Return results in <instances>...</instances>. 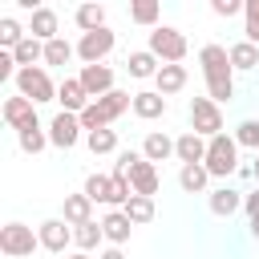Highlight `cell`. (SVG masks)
Wrapping results in <instances>:
<instances>
[{
	"mask_svg": "<svg viewBox=\"0 0 259 259\" xmlns=\"http://www.w3.org/2000/svg\"><path fill=\"white\" fill-rule=\"evenodd\" d=\"M251 239L259 243V219H251Z\"/></svg>",
	"mask_w": 259,
	"mask_h": 259,
	"instance_id": "cell-42",
	"label": "cell"
},
{
	"mask_svg": "<svg viewBox=\"0 0 259 259\" xmlns=\"http://www.w3.org/2000/svg\"><path fill=\"white\" fill-rule=\"evenodd\" d=\"M73 20H77V28H81V32H97V28H109V24H105V8H101V4H77Z\"/></svg>",
	"mask_w": 259,
	"mask_h": 259,
	"instance_id": "cell-27",
	"label": "cell"
},
{
	"mask_svg": "<svg viewBox=\"0 0 259 259\" xmlns=\"http://www.w3.org/2000/svg\"><path fill=\"white\" fill-rule=\"evenodd\" d=\"M24 36H28V28H24L16 16H0V49H4V53H12Z\"/></svg>",
	"mask_w": 259,
	"mask_h": 259,
	"instance_id": "cell-30",
	"label": "cell"
},
{
	"mask_svg": "<svg viewBox=\"0 0 259 259\" xmlns=\"http://www.w3.org/2000/svg\"><path fill=\"white\" fill-rule=\"evenodd\" d=\"M130 186H134V194L154 198V194H158V166L146 162V158H138V162L130 166Z\"/></svg>",
	"mask_w": 259,
	"mask_h": 259,
	"instance_id": "cell-17",
	"label": "cell"
},
{
	"mask_svg": "<svg viewBox=\"0 0 259 259\" xmlns=\"http://www.w3.org/2000/svg\"><path fill=\"white\" fill-rule=\"evenodd\" d=\"M73 57H77V45H69L65 36H57V40L45 45V65H69Z\"/></svg>",
	"mask_w": 259,
	"mask_h": 259,
	"instance_id": "cell-32",
	"label": "cell"
},
{
	"mask_svg": "<svg viewBox=\"0 0 259 259\" xmlns=\"http://www.w3.org/2000/svg\"><path fill=\"white\" fill-rule=\"evenodd\" d=\"M57 28H61L57 12H53V8H45V4H36V8H32V20H28V36H36V40H45V45H49V40H57V36H61Z\"/></svg>",
	"mask_w": 259,
	"mask_h": 259,
	"instance_id": "cell-15",
	"label": "cell"
},
{
	"mask_svg": "<svg viewBox=\"0 0 259 259\" xmlns=\"http://www.w3.org/2000/svg\"><path fill=\"white\" fill-rule=\"evenodd\" d=\"M154 89H158L162 97L182 93V89H186V65H162L158 77H154Z\"/></svg>",
	"mask_w": 259,
	"mask_h": 259,
	"instance_id": "cell-23",
	"label": "cell"
},
{
	"mask_svg": "<svg viewBox=\"0 0 259 259\" xmlns=\"http://www.w3.org/2000/svg\"><path fill=\"white\" fill-rule=\"evenodd\" d=\"M235 174H239V178H243V182H251V178H255V166H247V162H243V166H239V170H235Z\"/></svg>",
	"mask_w": 259,
	"mask_h": 259,
	"instance_id": "cell-40",
	"label": "cell"
},
{
	"mask_svg": "<svg viewBox=\"0 0 259 259\" xmlns=\"http://www.w3.org/2000/svg\"><path fill=\"white\" fill-rule=\"evenodd\" d=\"M158 16H162V8H158V0H134L130 4V20L134 24H142V28H158Z\"/></svg>",
	"mask_w": 259,
	"mask_h": 259,
	"instance_id": "cell-29",
	"label": "cell"
},
{
	"mask_svg": "<svg viewBox=\"0 0 259 259\" xmlns=\"http://www.w3.org/2000/svg\"><path fill=\"white\" fill-rule=\"evenodd\" d=\"M85 146L89 154H117V130H93L85 134Z\"/></svg>",
	"mask_w": 259,
	"mask_h": 259,
	"instance_id": "cell-34",
	"label": "cell"
},
{
	"mask_svg": "<svg viewBox=\"0 0 259 259\" xmlns=\"http://www.w3.org/2000/svg\"><path fill=\"white\" fill-rule=\"evenodd\" d=\"M142 158L146 162H166V158H174V138L170 134H162V130H150L146 138H142Z\"/></svg>",
	"mask_w": 259,
	"mask_h": 259,
	"instance_id": "cell-20",
	"label": "cell"
},
{
	"mask_svg": "<svg viewBox=\"0 0 259 259\" xmlns=\"http://www.w3.org/2000/svg\"><path fill=\"white\" fill-rule=\"evenodd\" d=\"M243 16H259V0H243Z\"/></svg>",
	"mask_w": 259,
	"mask_h": 259,
	"instance_id": "cell-41",
	"label": "cell"
},
{
	"mask_svg": "<svg viewBox=\"0 0 259 259\" xmlns=\"http://www.w3.org/2000/svg\"><path fill=\"white\" fill-rule=\"evenodd\" d=\"M243 210H247V223L259 219V186H255L251 194H243Z\"/></svg>",
	"mask_w": 259,
	"mask_h": 259,
	"instance_id": "cell-38",
	"label": "cell"
},
{
	"mask_svg": "<svg viewBox=\"0 0 259 259\" xmlns=\"http://www.w3.org/2000/svg\"><path fill=\"white\" fill-rule=\"evenodd\" d=\"M255 182H259V154H255Z\"/></svg>",
	"mask_w": 259,
	"mask_h": 259,
	"instance_id": "cell-44",
	"label": "cell"
},
{
	"mask_svg": "<svg viewBox=\"0 0 259 259\" xmlns=\"http://www.w3.org/2000/svg\"><path fill=\"white\" fill-rule=\"evenodd\" d=\"M0 113H4V125H8V130H16V134L40 121V117H36V105H32L28 97H20V93H12V97L4 101V109H0Z\"/></svg>",
	"mask_w": 259,
	"mask_h": 259,
	"instance_id": "cell-10",
	"label": "cell"
},
{
	"mask_svg": "<svg viewBox=\"0 0 259 259\" xmlns=\"http://www.w3.org/2000/svg\"><path fill=\"white\" fill-rule=\"evenodd\" d=\"M174 158H178L182 166H194V162H206V138H198L194 130H186V134H178V138H174Z\"/></svg>",
	"mask_w": 259,
	"mask_h": 259,
	"instance_id": "cell-14",
	"label": "cell"
},
{
	"mask_svg": "<svg viewBox=\"0 0 259 259\" xmlns=\"http://www.w3.org/2000/svg\"><path fill=\"white\" fill-rule=\"evenodd\" d=\"M16 142H20V150H24V154H40V150L49 146V130H40V121H36V125L20 130V134H16Z\"/></svg>",
	"mask_w": 259,
	"mask_h": 259,
	"instance_id": "cell-33",
	"label": "cell"
},
{
	"mask_svg": "<svg viewBox=\"0 0 259 259\" xmlns=\"http://www.w3.org/2000/svg\"><path fill=\"white\" fill-rule=\"evenodd\" d=\"M125 109H134V93L113 89V93H105V97L89 101V109L81 113V130H85V134H93V130H109Z\"/></svg>",
	"mask_w": 259,
	"mask_h": 259,
	"instance_id": "cell-2",
	"label": "cell"
},
{
	"mask_svg": "<svg viewBox=\"0 0 259 259\" xmlns=\"http://www.w3.org/2000/svg\"><path fill=\"white\" fill-rule=\"evenodd\" d=\"M69 259H93V255H85V251H77V255H69Z\"/></svg>",
	"mask_w": 259,
	"mask_h": 259,
	"instance_id": "cell-43",
	"label": "cell"
},
{
	"mask_svg": "<svg viewBox=\"0 0 259 259\" xmlns=\"http://www.w3.org/2000/svg\"><path fill=\"white\" fill-rule=\"evenodd\" d=\"M101 231H105V243H109V247H125V243H130V231H134V223L125 219V210H105V219H101Z\"/></svg>",
	"mask_w": 259,
	"mask_h": 259,
	"instance_id": "cell-21",
	"label": "cell"
},
{
	"mask_svg": "<svg viewBox=\"0 0 259 259\" xmlns=\"http://www.w3.org/2000/svg\"><path fill=\"white\" fill-rule=\"evenodd\" d=\"M97 259H125V251H121V247H101Z\"/></svg>",
	"mask_w": 259,
	"mask_h": 259,
	"instance_id": "cell-39",
	"label": "cell"
},
{
	"mask_svg": "<svg viewBox=\"0 0 259 259\" xmlns=\"http://www.w3.org/2000/svg\"><path fill=\"white\" fill-rule=\"evenodd\" d=\"M81 194H89L101 206H113V174H89L85 186H81Z\"/></svg>",
	"mask_w": 259,
	"mask_h": 259,
	"instance_id": "cell-26",
	"label": "cell"
},
{
	"mask_svg": "<svg viewBox=\"0 0 259 259\" xmlns=\"http://www.w3.org/2000/svg\"><path fill=\"white\" fill-rule=\"evenodd\" d=\"M206 206H210V214L231 219L235 210H243V190H235V186H219V190L206 194Z\"/></svg>",
	"mask_w": 259,
	"mask_h": 259,
	"instance_id": "cell-18",
	"label": "cell"
},
{
	"mask_svg": "<svg viewBox=\"0 0 259 259\" xmlns=\"http://www.w3.org/2000/svg\"><path fill=\"white\" fill-rule=\"evenodd\" d=\"M101 243H105V231H101V223H97V219H93V223H85V227H73V247H77V251L93 255V251H101Z\"/></svg>",
	"mask_w": 259,
	"mask_h": 259,
	"instance_id": "cell-24",
	"label": "cell"
},
{
	"mask_svg": "<svg viewBox=\"0 0 259 259\" xmlns=\"http://www.w3.org/2000/svg\"><path fill=\"white\" fill-rule=\"evenodd\" d=\"M121 210H125V219H130L134 227H142V223H150V219H154V198H146V194H134V198L121 206Z\"/></svg>",
	"mask_w": 259,
	"mask_h": 259,
	"instance_id": "cell-31",
	"label": "cell"
},
{
	"mask_svg": "<svg viewBox=\"0 0 259 259\" xmlns=\"http://www.w3.org/2000/svg\"><path fill=\"white\" fill-rule=\"evenodd\" d=\"M190 130L198 138H219L223 134V105H214L210 97H194L190 101Z\"/></svg>",
	"mask_w": 259,
	"mask_h": 259,
	"instance_id": "cell-7",
	"label": "cell"
},
{
	"mask_svg": "<svg viewBox=\"0 0 259 259\" xmlns=\"http://www.w3.org/2000/svg\"><path fill=\"white\" fill-rule=\"evenodd\" d=\"M77 81L85 85V93H89L93 101L117 89V85H113V69H109V65H81V73H77Z\"/></svg>",
	"mask_w": 259,
	"mask_h": 259,
	"instance_id": "cell-12",
	"label": "cell"
},
{
	"mask_svg": "<svg viewBox=\"0 0 259 259\" xmlns=\"http://www.w3.org/2000/svg\"><path fill=\"white\" fill-rule=\"evenodd\" d=\"M36 247H40V235H36L32 227H24V223H4V227H0V255H8V259H28Z\"/></svg>",
	"mask_w": 259,
	"mask_h": 259,
	"instance_id": "cell-6",
	"label": "cell"
},
{
	"mask_svg": "<svg viewBox=\"0 0 259 259\" xmlns=\"http://www.w3.org/2000/svg\"><path fill=\"white\" fill-rule=\"evenodd\" d=\"M231 65H235V73H251V69L259 65V45L235 40V45H231Z\"/></svg>",
	"mask_w": 259,
	"mask_h": 259,
	"instance_id": "cell-28",
	"label": "cell"
},
{
	"mask_svg": "<svg viewBox=\"0 0 259 259\" xmlns=\"http://www.w3.org/2000/svg\"><path fill=\"white\" fill-rule=\"evenodd\" d=\"M178 186H182L186 194H202V190L210 186V170H206L202 162H194V166H182V170H178Z\"/></svg>",
	"mask_w": 259,
	"mask_h": 259,
	"instance_id": "cell-25",
	"label": "cell"
},
{
	"mask_svg": "<svg viewBox=\"0 0 259 259\" xmlns=\"http://www.w3.org/2000/svg\"><path fill=\"white\" fill-rule=\"evenodd\" d=\"M57 101H61V113H77V117H81V113L89 109V101H93V97L85 93V85H81L77 77H65V81H61V89H57Z\"/></svg>",
	"mask_w": 259,
	"mask_h": 259,
	"instance_id": "cell-13",
	"label": "cell"
},
{
	"mask_svg": "<svg viewBox=\"0 0 259 259\" xmlns=\"http://www.w3.org/2000/svg\"><path fill=\"white\" fill-rule=\"evenodd\" d=\"M113 45H117V32H113V28L81 32V40H77V57H81V65H105V57L113 53Z\"/></svg>",
	"mask_w": 259,
	"mask_h": 259,
	"instance_id": "cell-8",
	"label": "cell"
},
{
	"mask_svg": "<svg viewBox=\"0 0 259 259\" xmlns=\"http://www.w3.org/2000/svg\"><path fill=\"white\" fill-rule=\"evenodd\" d=\"M243 40L259 45V16H243Z\"/></svg>",
	"mask_w": 259,
	"mask_h": 259,
	"instance_id": "cell-37",
	"label": "cell"
},
{
	"mask_svg": "<svg viewBox=\"0 0 259 259\" xmlns=\"http://www.w3.org/2000/svg\"><path fill=\"white\" fill-rule=\"evenodd\" d=\"M81 117L77 113H57L53 121H49V146H57V150H73L77 142H81Z\"/></svg>",
	"mask_w": 259,
	"mask_h": 259,
	"instance_id": "cell-9",
	"label": "cell"
},
{
	"mask_svg": "<svg viewBox=\"0 0 259 259\" xmlns=\"http://www.w3.org/2000/svg\"><path fill=\"white\" fill-rule=\"evenodd\" d=\"M235 142L259 154V117H247V121H239V125H235Z\"/></svg>",
	"mask_w": 259,
	"mask_h": 259,
	"instance_id": "cell-35",
	"label": "cell"
},
{
	"mask_svg": "<svg viewBox=\"0 0 259 259\" xmlns=\"http://www.w3.org/2000/svg\"><path fill=\"white\" fill-rule=\"evenodd\" d=\"M198 65H202V81H206V97L214 105L235 97V65H231V49L223 45H202L198 49Z\"/></svg>",
	"mask_w": 259,
	"mask_h": 259,
	"instance_id": "cell-1",
	"label": "cell"
},
{
	"mask_svg": "<svg viewBox=\"0 0 259 259\" xmlns=\"http://www.w3.org/2000/svg\"><path fill=\"white\" fill-rule=\"evenodd\" d=\"M61 219H65L69 227H85V223H93V198H89V194H65V202H61Z\"/></svg>",
	"mask_w": 259,
	"mask_h": 259,
	"instance_id": "cell-19",
	"label": "cell"
},
{
	"mask_svg": "<svg viewBox=\"0 0 259 259\" xmlns=\"http://www.w3.org/2000/svg\"><path fill=\"white\" fill-rule=\"evenodd\" d=\"M57 81L49 77V69L45 65H36V69H20L16 73V93L20 97H28L32 105H45V101H57Z\"/></svg>",
	"mask_w": 259,
	"mask_h": 259,
	"instance_id": "cell-5",
	"label": "cell"
},
{
	"mask_svg": "<svg viewBox=\"0 0 259 259\" xmlns=\"http://www.w3.org/2000/svg\"><path fill=\"white\" fill-rule=\"evenodd\" d=\"M162 65H182L186 61V53H190V45H186V36L174 28V24H158L154 32H150V45H146Z\"/></svg>",
	"mask_w": 259,
	"mask_h": 259,
	"instance_id": "cell-4",
	"label": "cell"
},
{
	"mask_svg": "<svg viewBox=\"0 0 259 259\" xmlns=\"http://www.w3.org/2000/svg\"><path fill=\"white\" fill-rule=\"evenodd\" d=\"M206 170H210V178H227V174H235L243 162H239V142H235V134H219V138H210L206 142V162H202Z\"/></svg>",
	"mask_w": 259,
	"mask_h": 259,
	"instance_id": "cell-3",
	"label": "cell"
},
{
	"mask_svg": "<svg viewBox=\"0 0 259 259\" xmlns=\"http://www.w3.org/2000/svg\"><path fill=\"white\" fill-rule=\"evenodd\" d=\"M166 109H170V101H166L158 89H138V93H134V113H138L142 121H158Z\"/></svg>",
	"mask_w": 259,
	"mask_h": 259,
	"instance_id": "cell-16",
	"label": "cell"
},
{
	"mask_svg": "<svg viewBox=\"0 0 259 259\" xmlns=\"http://www.w3.org/2000/svg\"><path fill=\"white\" fill-rule=\"evenodd\" d=\"M36 235H40V247L53 251V255H61V251L73 247V227H69L65 219H45V223L36 227Z\"/></svg>",
	"mask_w": 259,
	"mask_h": 259,
	"instance_id": "cell-11",
	"label": "cell"
},
{
	"mask_svg": "<svg viewBox=\"0 0 259 259\" xmlns=\"http://www.w3.org/2000/svg\"><path fill=\"white\" fill-rule=\"evenodd\" d=\"M158 69H162V61H158L150 49H134V53L125 57V73H130V77H138V81L158 77Z\"/></svg>",
	"mask_w": 259,
	"mask_h": 259,
	"instance_id": "cell-22",
	"label": "cell"
},
{
	"mask_svg": "<svg viewBox=\"0 0 259 259\" xmlns=\"http://www.w3.org/2000/svg\"><path fill=\"white\" fill-rule=\"evenodd\" d=\"M210 12L231 20V16H239V12H243V0H210Z\"/></svg>",
	"mask_w": 259,
	"mask_h": 259,
	"instance_id": "cell-36",
	"label": "cell"
}]
</instances>
